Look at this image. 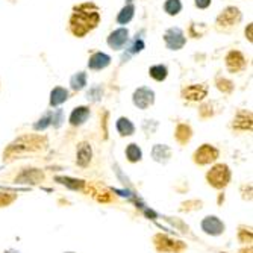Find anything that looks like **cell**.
<instances>
[{
  "label": "cell",
  "instance_id": "obj_25",
  "mask_svg": "<svg viewBox=\"0 0 253 253\" xmlns=\"http://www.w3.org/2000/svg\"><path fill=\"white\" fill-rule=\"evenodd\" d=\"M133 12H135V6L132 3H127L117 15V21L120 23V25H126V23H129L133 17Z\"/></svg>",
  "mask_w": 253,
  "mask_h": 253
},
{
  "label": "cell",
  "instance_id": "obj_34",
  "mask_svg": "<svg viewBox=\"0 0 253 253\" xmlns=\"http://www.w3.org/2000/svg\"><path fill=\"white\" fill-rule=\"evenodd\" d=\"M62 122H64V114H62L61 109L52 112V125H53V127H59L62 125Z\"/></svg>",
  "mask_w": 253,
  "mask_h": 253
},
{
  "label": "cell",
  "instance_id": "obj_30",
  "mask_svg": "<svg viewBox=\"0 0 253 253\" xmlns=\"http://www.w3.org/2000/svg\"><path fill=\"white\" fill-rule=\"evenodd\" d=\"M52 125V112H47L44 117H41L35 125H34V129L35 130H44L45 127H49Z\"/></svg>",
  "mask_w": 253,
  "mask_h": 253
},
{
  "label": "cell",
  "instance_id": "obj_19",
  "mask_svg": "<svg viewBox=\"0 0 253 253\" xmlns=\"http://www.w3.org/2000/svg\"><path fill=\"white\" fill-rule=\"evenodd\" d=\"M191 136H193V129L190 125H185V123H180L177 125L176 127V132H174V138H176V141L179 144H187L190 140H191Z\"/></svg>",
  "mask_w": 253,
  "mask_h": 253
},
{
  "label": "cell",
  "instance_id": "obj_33",
  "mask_svg": "<svg viewBox=\"0 0 253 253\" xmlns=\"http://www.w3.org/2000/svg\"><path fill=\"white\" fill-rule=\"evenodd\" d=\"M238 240L241 243H250L252 241V231H250V227H246V226H241L240 227V231H238Z\"/></svg>",
  "mask_w": 253,
  "mask_h": 253
},
{
  "label": "cell",
  "instance_id": "obj_5",
  "mask_svg": "<svg viewBox=\"0 0 253 253\" xmlns=\"http://www.w3.org/2000/svg\"><path fill=\"white\" fill-rule=\"evenodd\" d=\"M153 243H155L156 250L163 253H180L187 249V246L182 241L170 238L169 235H163V234H158L153 238Z\"/></svg>",
  "mask_w": 253,
  "mask_h": 253
},
{
  "label": "cell",
  "instance_id": "obj_9",
  "mask_svg": "<svg viewBox=\"0 0 253 253\" xmlns=\"http://www.w3.org/2000/svg\"><path fill=\"white\" fill-rule=\"evenodd\" d=\"M164 41H166V45L170 50H180L183 45H185V42H187L185 35H183V32L179 28L169 29L164 34Z\"/></svg>",
  "mask_w": 253,
  "mask_h": 253
},
{
  "label": "cell",
  "instance_id": "obj_18",
  "mask_svg": "<svg viewBox=\"0 0 253 253\" xmlns=\"http://www.w3.org/2000/svg\"><path fill=\"white\" fill-rule=\"evenodd\" d=\"M88 117H89V108L88 106H78L70 114L68 122H70L72 126H81L88 120Z\"/></svg>",
  "mask_w": 253,
  "mask_h": 253
},
{
  "label": "cell",
  "instance_id": "obj_14",
  "mask_svg": "<svg viewBox=\"0 0 253 253\" xmlns=\"http://www.w3.org/2000/svg\"><path fill=\"white\" fill-rule=\"evenodd\" d=\"M93 158V149L88 143H79L76 149V164L82 169L88 167Z\"/></svg>",
  "mask_w": 253,
  "mask_h": 253
},
{
  "label": "cell",
  "instance_id": "obj_21",
  "mask_svg": "<svg viewBox=\"0 0 253 253\" xmlns=\"http://www.w3.org/2000/svg\"><path fill=\"white\" fill-rule=\"evenodd\" d=\"M68 99V91L62 86H56L50 93V106H59Z\"/></svg>",
  "mask_w": 253,
  "mask_h": 253
},
{
  "label": "cell",
  "instance_id": "obj_26",
  "mask_svg": "<svg viewBox=\"0 0 253 253\" xmlns=\"http://www.w3.org/2000/svg\"><path fill=\"white\" fill-rule=\"evenodd\" d=\"M70 85H72V88H73L75 91H81L82 88H85V85H86V73L79 72V73H76L75 76H72Z\"/></svg>",
  "mask_w": 253,
  "mask_h": 253
},
{
  "label": "cell",
  "instance_id": "obj_37",
  "mask_svg": "<svg viewBox=\"0 0 253 253\" xmlns=\"http://www.w3.org/2000/svg\"><path fill=\"white\" fill-rule=\"evenodd\" d=\"M246 38H247L250 42L253 41V25H252V23L247 26V29H246Z\"/></svg>",
  "mask_w": 253,
  "mask_h": 253
},
{
  "label": "cell",
  "instance_id": "obj_12",
  "mask_svg": "<svg viewBox=\"0 0 253 253\" xmlns=\"http://www.w3.org/2000/svg\"><path fill=\"white\" fill-rule=\"evenodd\" d=\"M127 40H129V31L125 29V28H120V29H116L114 32L109 34L108 44H109V47L120 50V49L125 47V44L127 42Z\"/></svg>",
  "mask_w": 253,
  "mask_h": 253
},
{
  "label": "cell",
  "instance_id": "obj_16",
  "mask_svg": "<svg viewBox=\"0 0 253 253\" xmlns=\"http://www.w3.org/2000/svg\"><path fill=\"white\" fill-rule=\"evenodd\" d=\"M152 158L159 164H166L171 158V149L167 144H155L152 149Z\"/></svg>",
  "mask_w": 253,
  "mask_h": 253
},
{
  "label": "cell",
  "instance_id": "obj_20",
  "mask_svg": "<svg viewBox=\"0 0 253 253\" xmlns=\"http://www.w3.org/2000/svg\"><path fill=\"white\" fill-rule=\"evenodd\" d=\"M56 182L62 183V185H65L67 188L70 190H75V191H81L85 188V180H81V179H73V177H64V176H56L55 177Z\"/></svg>",
  "mask_w": 253,
  "mask_h": 253
},
{
  "label": "cell",
  "instance_id": "obj_11",
  "mask_svg": "<svg viewBox=\"0 0 253 253\" xmlns=\"http://www.w3.org/2000/svg\"><path fill=\"white\" fill-rule=\"evenodd\" d=\"M226 67L229 72L232 73H238V72H243L246 65H247V59L246 56L240 52V50H231L227 55H226Z\"/></svg>",
  "mask_w": 253,
  "mask_h": 253
},
{
  "label": "cell",
  "instance_id": "obj_2",
  "mask_svg": "<svg viewBox=\"0 0 253 253\" xmlns=\"http://www.w3.org/2000/svg\"><path fill=\"white\" fill-rule=\"evenodd\" d=\"M47 146V138L38 133H26L14 140L3 152V159L11 161L17 158H23L29 153L38 152Z\"/></svg>",
  "mask_w": 253,
  "mask_h": 253
},
{
  "label": "cell",
  "instance_id": "obj_17",
  "mask_svg": "<svg viewBox=\"0 0 253 253\" xmlns=\"http://www.w3.org/2000/svg\"><path fill=\"white\" fill-rule=\"evenodd\" d=\"M109 64H111V58L103 52H96L88 61V67L91 70H103Z\"/></svg>",
  "mask_w": 253,
  "mask_h": 253
},
{
  "label": "cell",
  "instance_id": "obj_22",
  "mask_svg": "<svg viewBox=\"0 0 253 253\" xmlns=\"http://www.w3.org/2000/svg\"><path fill=\"white\" fill-rule=\"evenodd\" d=\"M116 127H117V132H119L122 136H130V135L135 133V126H133V123H132L129 119H126V117H120V119L117 120Z\"/></svg>",
  "mask_w": 253,
  "mask_h": 253
},
{
  "label": "cell",
  "instance_id": "obj_29",
  "mask_svg": "<svg viewBox=\"0 0 253 253\" xmlns=\"http://www.w3.org/2000/svg\"><path fill=\"white\" fill-rule=\"evenodd\" d=\"M215 85L224 94H229V93H232V91H234V84L229 79H226V78H217Z\"/></svg>",
  "mask_w": 253,
  "mask_h": 253
},
{
  "label": "cell",
  "instance_id": "obj_27",
  "mask_svg": "<svg viewBox=\"0 0 253 253\" xmlns=\"http://www.w3.org/2000/svg\"><path fill=\"white\" fill-rule=\"evenodd\" d=\"M182 9V3L180 0H167L164 3V11L169 14V15H177Z\"/></svg>",
  "mask_w": 253,
  "mask_h": 253
},
{
  "label": "cell",
  "instance_id": "obj_28",
  "mask_svg": "<svg viewBox=\"0 0 253 253\" xmlns=\"http://www.w3.org/2000/svg\"><path fill=\"white\" fill-rule=\"evenodd\" d=\"M15 199H17V194H15L14 191H9V190L0 188V208H2V206H8V205H11Z\"/></svg>",
  "mask_w": 253,
  "mask_h": 253
},
{
  "label": "cell",
  "instance_id": "obj_7",
  "mask_svg": "<svg viewBox=\"0 0 253 253\" xmlns=\"http://www.w3.org/2000/svg\"><path fill=\"white\" fill-rule=\"evenodd\" d=\"M200 229L211 237H218L224 232V223L217 217V215H206L202 221H200Z\"/></svg>",
  "mask_w": 253,
  "mask_h": 253
},
{
  "label": "cell",
  "instance_id": "obj_15",
  "mask_svg": "<svg viewBox=\"0 0 253 253\" xmlns=\"http://www.w3.org/2000/svg\"><path fill=\"white\" fill-rule=\"evenodd\" d=\"M44 179V173L38 169H26V170H23L15 182L17 183H38Z\"/></svg>",
  "mask_w": 253,
  "mask_h": 253
},
{
  "label": "cell",
  "instance_id": "obj_31",
  "mask_svg": "<svg viewBox=\"0 0 253 253\" xmlns=\"http://www.w3.org/2000/svg\"><path fill=\"white\" fill-rule=\"evenodd\" d=\"M199 116L202 119H210V117H212L214 116V103H211V102L203 103L200 106V109H199Z\"/></svg>",
  "mask_w": 253,
  "mask_h": 253
},
{
  "label": "cell",
  "instance_id": "obj_8",
  "mask_svg": "<svg viewBox=\"0 0 253 253\" xmlns=\"http://www.w3.org/2000/svg\"><path fill=\"white\" fill-rule=\"evenodd\" d=\"M132 100H133V105L136 108L147 109L155 102V93H153L150 88H147V86H140L138 89H135Z\"/></svg>",
  "mask_w": 253,
  "mask_h": 253
},
{
  "label": "cell",
  "instance_id": "obj_40",
  "mask_svg": "<svg viewBox=\"0 0 253 253\" xmlns=\"http://www.w3.org/2000/svg\"><path fill=\"white\" fill-rule=\"evenodd\" d=\"M64 253H76V252H64Z\"/></svg>",
  "mask_w": 253,
  "mask_h": 253
},
{
  "label": "cell",
  "instance_id": "obj_10",
  "mask_svg": "<svg viewBox=\"0 0 253 253\" xmlns=\"http://www.w3.org/2000/svg\"><path fill=\"white\" fill-rule=\"evenodd\" d=\"M208 96V86L205 84H196L190 85L182 89V97L188 102H200Z\"/></svg>",
  "mask_w": 253,
  "mask_h": 253
},
{
  "label": "cell",
  "instance_id": "obj_24",
  "mask_svg": "<svg viewBox=\"0 0 253 253\" xmlns=\"http://www.w3.org/2000/svg\"><path fill=\"white\" fill-rule=\"evenodd\" d=\"M149 75H150V78H153L155 81L163 82V81H166V78H167V75H169V70H167V67H166V65L158 64V65L150 67Z\"/></svg>",
  "mask_w": 253,
  "mask_h": 253
},
{
  "label": "cell",
  "instance_id": "obj_3",
  "mask_svg": "<svg viewBox=\"0 0 253 253\" xmlns=\"http://www.w3.org/2000/svg\"><path fill=\"white\" fill-rule=\"evenodd\" d=\"M206 180L211 187L221 190L227 187V183L231 182V170L226 164H215L208 173H206Z\"/></svg>",
  "mask_w": 253,
  "mask_h": 253
},
{
  "label": "cell",
  "instance_id": "obj_23",
  "mask_svg": "<svg viewBox=\"0 0 253 253\" xmlns=\"http://www.w3.org/2000/svg\"><path fill=\"white\" fill-rule=\"evenodd\" d=\"M125 153H126L127 161H129V163H132V164L140 163V161L143 159V150L140 149V146L135 144V143L129 144V146L126 147V152H125Z\"/></svg>",
  "mask_w": 253,
  "mask_h": 253
},
{
  "label": "cell",
  "instance_id": "obj_32",
  "mask_svg": "<svg viewBox=\"0 0 253 253\" xmlns=\"http://www.w3.org/2000/svg\"><path fill=\"white\" fill-rule=\"evenodd\" d=\"M102 96H103V89L100 86H93L86 94L88 100H91V102H99L102 99Z\"/></svg>",
  "mask_w": 253,
  "mask_h": 253
},
{
  "label": "cell",
  "instance_id": "obj_35",
  "mask_svg": "<svg viewBox=\"0 0 253 253\" xmlns=\"http://www.w3.org/2000/svg\"><path fill=\"white\" fill-rule=\"evenodd\" d=\"M143 49H144V42H143V40H135L133 45L130 47V52H132V53H138V52H141Z\"/></svg>",
  "mask_w": 253,
  "mask_h": 253
},
{
  "label": "cell",
  "instance_id": "obj_39",
  "mask_svg": "<svg viewBox=\"0 0 253 253\" xmlns=\"http://www.w3.org/2000/svg\"><path fill=\"white\" fill-rule=\"evenodd\" d=\"M133 2V0H127V3H132Z\"/></svg>",
  "mask_w": 253,
  "mask_h": 253
},
{
  "label": "cell",
  "instance_id": "obj_13",
  "mask_svg": "<svg viewBox=\"0 0 253 253\" xmlns=\"http://www.w3.org/2000/svg\"><path fill=\"white\" fill-rule=\"evenodd\" d=\"M253 127V117L250 111H238L232 122V129L235 130H252Z\"/></svg>",
  "mask_w": 253,
  "mask_h": 253
},
{
  "label": "cell",
  "instance_id": "obj_36",
  "mask_svg": "<svg viewBox=\"0 0 253 253\" xmlns=\"http://www.w3.org/2000/svg\"><path fill=\"white\" fill-rule=\"evenodd\" d=\"M194 2H196V6L199 9H206L211 5V0H194Z\"/></svg>",
  "mask_w": 253,
  "mask_h": 253
},
{
  "label": "cell",
  "instance_id": "obj_4",
  "mask_svg": "<svg viewBox=\"0 0 253 253\" xmlns=\"http://www.w3.org/2000/svg\"><path fill=\"white\" fill-rule=\"evenodd\" d=\"M240 21H241V12H240V9L235 8V6H227V8H224L218 14V17L215 20V26H217V29L220 32L221 31L226 32L229 29L235 28Z\"/></svg>",
  "mask_w": 253,
  "mask_h": 253
},
{
  "label": "cell",
  "instance_id": "obj_1",
  "mask_svg": "<svg viewBox=\"0 0 253 253\" xmlns=\"http://www.w3.org/2000/svg\"><path fill=\"white\" fill-rule=\"evenodd\" d=\"M99 21H100V12L94 3L89 2L81 3L73 8V14L70 17V21H68V29H70V32L75 37L82 38L88 32L96 29Z\"/></svg>",
  "mask_w": 253,
  "mask_h": 253
},
{
  "label": "cell",
  "instance_id": "obj_6",
  "mask_svg": "<svg viewBox=\"0 0 253 253\" xmlns=\"http://www.w3.org/2000/svg\"><path fill=\"white\" fill-rule=\"evenodd\" d=\"M218 156H220V152L217 147H214L211 144H203L194 152L193 159L199 166H206V164H211L214 161H217Z\"/></svg>",
  "mask_w": 253,
  "mask_h": 253
},
{
  "label": "cell",
  "instance_id": "obj_38",
  "mask_svg": "<svg viewBox=\"0 0 253 253\" xmlns=\"http://www.w3.org/2000/svg\"><path fill=\"white\" fill-rule=\"evenodd\" d=\"M3 253H21L20 250H15V249H8V250H5Z\"/></svg>",
  "mask_w": 253,
  "mask_h": 253
}]
</instances>
